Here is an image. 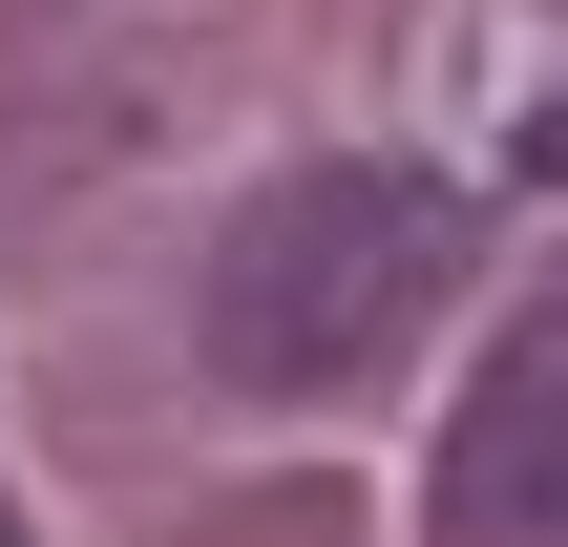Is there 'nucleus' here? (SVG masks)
Masks as SVG:
<instances>
[{
    "instance_id": "nucleus-2",
    "label": "nucleus",
    "mask_w": 568,
    "mask_h": 547,
    "mask_svg": "<svg viewBox=\"0 0 568 547\" xmlns=\"http://www.w3.org/2000/svg\"><path fill=\"white\" fill-rule=\"evenodd\" d=\"M422 527H443V547H568V274L485 337V379L443 401Z\"/></svg>"
},
{
    "instance_id": "nucleus-1",
    "label": "nucleus",
    "mask_w": 568,
    "mask_h": 547,
    "mask_svg": "<svg viewBox=\"0 0 568 547\" xmlns=\"http://www.w3.org/2000/svg\"><path fill=\"white\" fill-rule=\"evenodd\" d=\"M443 295H464V190H443V169L337 148V169H274V190L211 232L190 337H211V379H232V401H358Z\"/></svg>"
},
{
    "instance_id": "nucleus-3",
    "label": "nucleus",
    "mask_w": 568,
    "mask_h": 547,
    "mask_svg": "<svg viewBox=\"0 0 568 547\" xmlns=\"http://www.w3.org/2000/svg\"><path fill=\"white\" fill-rule=\"evenodd\" d=\"M527 190H568V105H527Z\"/></svg>"
},
{
    "instance_id": "nucleus-4",
    "label": "nucleus",
    "mask_w": 568,
    "mask_h": 547,
    "mask_svg": "<svg viewBox=\"0 0 568 547\" xmlns=\"http://www.w3.org/2000/svg\"><path fill=\"white\" fill-rule=\"evenodd\" d=\"M0 547H21V527H0Z\"/></svg>"
}]
</instances>
